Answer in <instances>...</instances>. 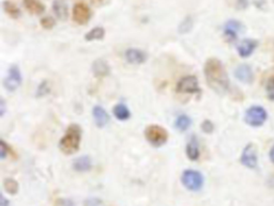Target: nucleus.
Segmentation results:
<instances>
[{"label":"nucleus","instance_id":"dca6fc26","mask_svg":"<svg viewBox=\"0 0 274 206\" xmlns=\"http://www.w3.org/2000/svg\"><path fill=\"white\" fill-rule=\"evenodd\" d=\"M53 10L59 20L65 21L68 16V8L62 0H55L53 4Z\"/></svg>","mask_w":274,"mask_h":206},{"label":"nucleus","instance_id":"a878e982","mask_svg":"<svg viewBox=\"0 0 274 206\" xmlns=\"http://www.w3.org/2000/svg\"><path fill=\"white\" fill-rule=\"evenodd\" d=\"M40 24L44 29H51L56 26V21L53 19V17L46 16V17H43V19L40 22Z\"/></svg>","mask_w":274,"mask_h":206},{"label":"nucleus","instance_id":"c756f323","mask_svg":"<svg viewBox=\"0 0 274 206\" xmlns=\"http://www.w3.org/2000/svg\"><path fill=\"white\" fill-rule=\"evenodd\" d=\"M7 154H8V145L6 144L4 140H2V142H0V158L5 159L7 157Z\"/></svg>","mask_w":274,"mask_h":206},{"label":"nucleus","instance_id":"cd10ccee","mask_svg":"<svg viewBox=\"0 0 274 206\" xmlns=\"http://www.w3.org/2000/svg\"><path fill=\"white\" fill-rule=\"evenodd\" d=\"M50 92V88L48 85V82L47 81H43L38 88V91H37V96L38 97H42V96H45L47 95V94Z\"/></svg>","mask_w":274,"mask_h":206},{"label":"nucleus","instance_id":"a211bd4d","mask_svg":"<svg viewBox=\"0 0 274 206\" xmlns=\"http://www.w3.org/2000/svg\"><path fill=\"white\" fill-rule=\"evenodd\" d=\"M24 6L29 13L34 15H40L45 11L44 5H42L39 0H24Z\"/></svg>","mask_w":274,"mask_h":206},{"label":"nucleus","instance_id":"20e7f679","mask_svg":"<svg viewBox=\"0 0 274 206\" xmlns=\"http://www.w3.org/2000/svg\"><path fill=\"white\" fill-rule=\"evenodd\" d=\"M146 139H147L153 147H162L165 144L168 139V134L165 128H163L159 125H150L145 131Z\"/></svg>","mask_w":274,"mask_h":206},{"label":"nucleus","instance_id":"7ed1b4c3","mask_svg":"<svg viewBox=\"0 0 274 206\" xmlns=\"http://www.w3.org/2000/svg\"><path fill=\"white\" fill-rule=\"evenodd\" d=\"M181 183L187 190L198 191L203 186L204 178L198 171L185 170L181 175Z\"/></svg>","mask_w":274,"mask_h":206},{"label":"nucleus","instance_id":"423d86ee","mask_svg":"<svg viewBox=\"0 0 274 206\" xmlns=\"http://www.w3.org/2000/svg\"><path fill=\"white\" fill-rule=\"evenodd\" d=\"M73 21L79 25H86L91 17V11L89 7L84 3H77L74 5L72 10Z\"/></svg>","mask_w":274,"mask_h":206},{"label":"nucleus","instance_id":"4468645a","mask_svg":"<svg viewBox=\"0 0 274 206\" xmlns=\"http://www.w3.org/2000/svg\"><path fill=\"white\" fill-rule=\"evenodd\" d=\"M92 116L98 127H104L109 122V116L106 110L100 106H96L92 109Z\"/></svg>","mask_w":274,"mask_h":206},{"label":"nucleus","instance_id":"f704fd0d","mask_svg":"<svg viewBox=\"0 0 274 206\" xmlns=\"http://www.w3.org/2000/svg\"><path fill=\"white\" fill-rule=\"evenodd\" d=\"M6 113V101L4 98H2V100H0V116H4Z\"/></svg>","mask_w":274,"mask_h":206},{"label":"nucleus","instance_id":"6e6552de","mask_svg":"<svg viewBox=\"0 0 274 206\" xmlns=\"http://www.w3.org/2000/svg\"><path fill=\"white\" fill-rule=\"evenodd\" d=\"M21 83H22V74L20 72V68L19 66L13 65L10 67V70H9L7 78L4 81L5 88L8 91L13 92L20 87Z\"/></svg>","mask_w":274,"mask_h":206},{"label":"nucleus","instance_id":"f03ea898","mask_svg":"<svg viewBox=\"0 0 274 206\" xmlns=\"http://www.w3.org/2000/svg\"><path fill=\"white\" fill-rule=\"evenodd\" d=\"M82 140V130L79 125L72 124L67 127L64 136L60 140L59 147L66 155H72L80 149Z\"/></svg>","mask_w":274,"mask_h":206},{"label":"nucleus","instance_id":"f257e3e1","mask_svg":"<svg viewBox=\"0 0 274 206\" xmlns=\"http://www.w3.org/2000/svg\"><path fill=\"white\" fill-rule=\"evenodd\" d=\"M204 76L209 87L218 94H225L229 89V78L224 65L219 59L210 58L204 64Z\"/></svg>","mask_w":274,"mask_h":206},{"label":"nucleus","instance_id":"7c9ffc66","mask_svg":"<svg viewBox=\"0 0 274 206\" xmlns=\"http://www.w3.org/2000/svg\"><path fill=\"white\" fill-rule=\"evenodd\" d=\"M56 206H75V205H74V203L71 200L61 199V200H58L57 201Z\"/></svg>","mask_w":274,"mask_h":206},{"label":"nucleus","instance_id":"9b49d317","mask_svg":"<svg viewBox=\"0 0 274 206\" xmlns=\"http://www.w3.org/2000/svg\"><path fill=\"white\" fill-rule=\"evenodd\" d=\"M236 78L243 83H252L254 80V74L250 65L241 64L235 71Z\"/></svg>","mask_w":274,"mask_h":206},{"label":"nucleus","instance_id":"39448f33","mask_svg":"<svg viewBox=\"0 0 274 206\" xmlns=\"http://www.w3.org/2000/svg\"><path fill=\"white\" fill-rule=\"evenodd\" d=\"M268 114L264 108L260 106H253L248 108L245 113V122L253 127H259L267 121Z\"/></svg>","mask_w":274,"mask_h":206},{"label":"nucleus","instance_id":"bb28decb","mask_svg":"<svg viewBox=\"0 0 274 206\" xmlns=\"http://www.w3.org/2000/svg\"><path fill=\"white\" fill-rule=\"evenodd\" d=\"M265 91H267L268 98L274 100V76L268 79L267 84H265Z\"/></svg>","mask_w":274,"mask_h":206},{"label":"nucleus","instance_id":"5701e85b","mask_svg":"<svg viewBox=\"0 0 274 206\" xmlns=\"http://www.w3.org/2000/svg\"><path fill=\"white\" fill-rule=\"evenodd\" d=\"M4 188L5 190L12 195L19 192V183H17L14 178H6L4 181Z\"/></svg>","mask_w":274,"mask_h":206},{"label":"nucleus","instance_id":"473e14b6","mask_svg":"<svg viewBox=\"0 0 274 206\" xmlns=\"http://www.w3.org/2000/svg\"><path fill=\"white\" fill-rule=\"evenodd\" d=\"M90 3L96 7H102L108 3V0H90Z\"/></svg>","mask_w":274,"mask_h":206},{"label":"nucleus","instance_id":"2eb2a0df","mask_svg":"<svg viewBox=\"0 0 274 206\" xmlns=\"http://www.w3.org/2000/svg\"><path fill=\"white\" fill-rule=\"evenodd\" d=\"M110 68L107 64V62L105 60L102 59H98L94 61V63L92 64V72L93 75L98 77V78H101V77H105L109 74Z\"/></svg>","mask_w":274,"mask_h":206},{"label":"nucleus","instance_id":"aec40b11","mask_svg":"<svg viewBox=\"0 0 274 206\" xmlns=\"http://www.w3.org/2000/svg\"><path fill=\"white\" fill-rule=\"evenodd\" d=\"M113 113L116 119L119 120V121H126V120L131 116L130 110H128L127 107L123 104H118L117 106H115Z\"/></svg>","mask_w":274,"mask_h":206},{"label":"nucleus","instance_id":"393cba45","mask_svg":"<svg viewBox=\"0 0 274 206\" xmlns=\"http://www.w3.org/2000/svg\"><path fill=\"white\" fill-rule=\"evenodd\" d=\"M192 28H193V20H192L191 16H187L181 22V24H180L179 32L184 34V33H187L188 31H190Z\"/></svg>","mask_w":274,"mask_h":206},{"label":"nucleus","instance_id":"6ab92c4d","mask_svg":"<svg viewBox=\"0 0 274 206\" xmlns=\"http://www.w3.org/2000/svg\"><path fill=\"white\" fill-rule=\"evenodd\" d=\"M186 155H187L188 158H190L193 161L199 158L198 143H197V141H196V139L194 138V137L186 145Z\"/></svg>","mask_w":274,"mask_h":206},{"label":"nucleus","instance_id":"f3484780","mask_svg":"<svg viewBox=\"0 0 274 206\" xmlns=\"http://www.w3.org/2000/svg\"><path fill=\"white\" fill-rule=\"evenodd\" d=\"M91 167V159L88 156H82L73 162V169L77 172H88Z\"/></svg>","mask_w":274,"mask_h":206},{"label":"nucleus","instance_id":"0eeeda50","mask_svg":"<svg viewBox=\"0 0 274 206\" xmlns=\"http://www.w3.org/2000/svg\"><path fill=\"white\" fill-rule=\"evenodd\" d=\"M241 164L248 168V169H255L258 164V157H257V149L256 145L253 143L247 144L244 148L242 155H241Z\"/></svg>","mask_w":274,"mask_h":206},{"label":"nucleus","instance_id":"72a5a7b5","mask_svg":"<svg viewBox=\"0 0 274 206\" xmlns=\"http://www.w3.org/2000/svg\"><path fill=\"white\" fill-rule=\"evenodd\" d=\"M0 206H10V201H9L4 193L0 195Z\"/></svg>","mask_w":274,"mask_h":206},{"label":"nucleus","instance_id":"2f4dec72","mask_svg":"<svg viewBox=\"0 0 274 206\" xmlns=\"http://www.w3.org/2000/svg\"><path fill=\"white\" fill-rule=\"evenodd\" d=\"M248 6V0H237V8L239 10H244Z\"/></svg>","mask_w":274,"mask_h":206},{"label":"nucleus","instance_id":"412c9836","mask_svg":"<svg viewBox=\"0 0 274 206\" xmlns=\"http://www.w3.org/2000/svg\"><path fill=\"white\" fill-rule=\"evenodd\" d=\"M3 7H4L5 12L9 16L12 17V19H19V17L21 16V10L13 3H11V2H4Z\"/></svg>","mask_w":274,"mask_h":206},{"label":"nucleus","instance_id":"f8f14e48","mask_svg":"<svg viewBox=\"0 0 274 206\" xmlns=\"http://www.w3.org/2000/svg\"><path fill=\"white\" fill-rule=\"evenodd\" d=\"M125 60L131 64H143L146 60H147V56L143 50L131 48L127 49L124 54Z\"/></svg>","mask_w":274,"mask_h":206},{"label":"nucleus","instance_id":"c9c22d12","mask_svg":"<svg viewBox=\"0 0 274 206\" xmlns=\"http://www.w3.org/2000/svg\"><path fill=\"white\" fill-rule=\"evenodd\" d=\"M270 159H271V161L274 164V145H273L271 151H270Z\"/></svg>","mask_w":274,"mask_h":206},{"label":"nucleus","instance_id":"1a4fd4ad","mask_svg":"<svg viewBox=\"0 0 274 206\" xmlns=\"http://www.w3.org/2000/svg\"><path fill=\"white\" fill-rule=\"evenodd\" d=\"M177 92L179 93H197L199 92L198 80L195 76H185L180 79L177 84Z\"/></svg>","mask_w":274,"mask_h":206},{"label":"nucleus","instance_id":"ddd939ff","mask_svg":"<svg viewBox=\"0 0 274 206\" xmlns=\"http://www.w3.org/2000/svg\"><path fill=\"white\" fill-rule=\"evenodd\" d=\"M256 47H257V41L252 39H245L238 45V53L240 57L247 58L254 53Z\"/></svg>","mask_w":274,"mask_h":206},{"label":"nucleus","instance_id":"b1692460","mask_svg":"<svg viewBox=\"0 0 274 206\" xmlns=\"http://www.w3.org/2000/svg\"><path fill=\"white\" fill-rule=\"evenodd\" d=\"M191 124H192V122H191V119L188 118L187 116H184V115H183V116H180V117H178V119L176 120V123H175L177 130L181 131V132L186 131L187 128L191 126Z\"/></svg>","mask_w":274,"mask_h":206},{"label":"nucleus","instance_id":"c85d7f7f","mask_svg":"<svg viewBox=\"0 0 274 206\" xmlns=\"http://www.w3.org/2000/svg\"><path fill=\"white\" fill-rule=\"evenodd\" d=\"M201 130L204 133L209 134V133H212V131L214 130V126L211 121H209V120H206V121H203V123L201 124Z\"/></svg>","mask_w":274,"mask_h":206},{"label":"nucleus","instance_id":"4be33fe9","mask_svg":"<svg viewBox=\"0 0 274 206\" xmlns=\"http://www.w3.org/2000/svg\"><path fill=\"white\" fill-rule=\"evenodd\" d=\"M105 36V30L102 27H96L91 29L87 34L85 36L86 41H97V40H102Z\"/></svg>","mask_w":274,"mask_h":206},{"label":"nucleus","instance_id":"9d476101","mask_svg":"<svg viewBox=\"0 0 274 206\" xmlns=\"http://www.w3.org/2000/svg\"><path fill=\"white\" fill-rule=\"evenodd\" d=\"M241 29H242V24L240 22L235 20L227 22L224 27V36L226 40L230 43L236 41L238 38V33L241 31Z\"/></svg>","mask_w":274,"mask_h":206}]
</instances>
